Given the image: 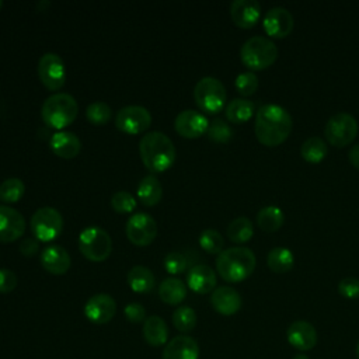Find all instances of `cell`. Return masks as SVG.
I'll use <instances>...</instances> for the list:
<instances>
[{
	"label": "cell",
	"instance_id": "45",
	"mask_svg": "<svg viewBox=\"0 0 359 359\" xmlns=\"http://www.w3.org/2000/svg\"><path fill=\"white\" fill-rule=\"evenodd\" d=\"M348 157H349L351 164H352L355 168L359 170V143L353 144V146L349 149Z\"/></svg>",
	"mask_w": 359,
	"mask_h": 359
},
{
	"label": "cell",
	"instance_id": "33",
	"mask_svg": "<svg viewBox=\"0 0 359 359\" xmlns=\"http://www.w3.org/2000/svg\"><path fill=\"white\" fill-rule=\"evenodd\" d=\"M25 185L20 178L11 177L0 184V201L6 203H15L22 198Z\"/></svg>",
	"mask_w": 359,
	"mask_h": 359
},
{
	"label": "cell",
	"instance_id": "14",
	"mask_svg": "<svg viewBox=\"0 0 359 359\" xmlns=\"http://www.w3.org/2000/svg\"><path fill=\"white\" fill-rule=\"evenodd\" d=\"M27 223L24 216L14 208L0 205V241L13 243L24 236Z\"/></svg>",
	"mask_w": 359,
	"mask_h": 359
},
{
	"label": "cell",
	"instance_id": "17",
	"mask_svg": "<svg viewBox=\"0 0 359 359\" xmlns=\"http://www.w3.org/2000/svg\"><path fill=\"white\" fill-rule=\"evenodd\" d=\"M286 338L293 348L300 352H307L317 344V331L309 321L296 320L287 327Z\"/></svg>",
	"mask_w": 359,
	"mask_h": 359
},
{
	"label": "cell",
	"instance_id": "46",
	"mask_svg": "<svg viewBox=\"0 0 359 359\" xmlns=\"http://www.w3.org/2000/svg\"><path fill=\"white\" fill-rule=\"evenodd\" d=\"M292 359H309V356H307L306 353H303V352H302V353H297V355H294Z\"/></svg>",
	"mask_w": 359,
	"mask_h": 359
},
{
	"label": "cell",
	"instance_id": "40",
	"mask_svg": "<svg viewBox=\"0 0 359 359\" xmlns=\"http://www.w3.org/2000/svg\"><path fill=\"white\" fill-rule=\"evenodd\" d=\"M164 268L171 275L182 273L187 269V259L185 255L178 251H171L164 258Z\"/></svg>",
	"mask_w": 359,
	"mask_h": 359
},
{
	"label": "cell",
	"instance_id": "44",
	"mask_svg": "<svg viewBox=\"0 0 359 359\" xmlns=\"http://www.w3.org/2000/svg\"><path fill=\"white\" fill-rule=\"evenodd\" d=\"M38 240L36 238H32V237H27L24 238L21 243H20V252L24 255V257H32L38 252Z\"/></svg>",
	"mask_w": 359,
	"mask_h": 359
},
{
	"label": "cell",
	"instance_id": "21",
	"mask_svg": "<svg viewBox=\"0 0 359 359\" xmlns=\"http://www.w3.org/2000/svg\"><path fill=\"white\" fill-rule=\"evenodd\" d=\"M210 303L213 309L223 316H233L241 309V296L231 286H219L212 292Z\"/></svg>",
	"mask_w": 359,
	"mask_h": 359
},
{
	"label": "cell",
	"instance_id": "12",
	"mask_svg": "<svg viewBox=\"0 0 359 359\" xmlns=\"http://www.w3.org/2000/svg\"><path fill=\"white\" fill-rule=\"evenodd\" d=\"M151 123L150 112L142 105H128L118 111L115 126L128 135H137L144 132Z\"/></svg>",
	"mask_w": 359,
	"mask_h": 359
},
{
	"label": "cell",
	"instance_id": "43",
	"mask_svg": "<svg viewBox=\"0 0 359 359\" xmlns=\"http://www.w3.org/2000/svg\"><path fill=\"white\" fill-rule=\"evenodd\" d=\"M17 275L7 268H0V293H10L17 286Z\"/></svg>",
	"mask_w": 359,
	"mask_h": 359
},
{
	"label": "cell",
	"instance_id": "6",
	"mask_svg": "<svg viewBox=\"0 0 359 359\" xmlns=\"http://www.w3.org/2000/svg\"><path fill=\"white\" fill-rule=\"evenodd\" d=\"M226 97L227 94L224 84L212 76L202 77L194 88V98L196 105L208 114L220 112L224 107Z\"/></svg>",
	"mask_w": 359,
	"mask_h": 359
},
{
	"label": "cell",
	"instance_id": "30",
	"mask_svg": "<svg viewBox=\"0 0 359 359\" xmlns=\"http://www.w3.org/2000/svg\"><path fill=\"white\" fill-rule=\"evenodd\" d=\"M283 212L280 208L269 205L258 210L257 213V224L266 233H273L279 230L283 224Z\"/></svg>",
	"mask_w": 359,
	"mask_h": 359
},
{
	"label": "cell",
	"instance_id": "22",
	"mask_svg": "<svg viewBox=\"0 0 359 359\" xmlns=\"http://www.w3.org/2000/svg\"><path fill=\"white\" fill-rule=\"evenodd\" d=\"M188 287L199 294H205L213 292L216 287V273L206 264L194 265L187 275Z\"/></svg>",
	"mask_w": 359,
	"mask_h": 359
},
{
	"label": "cell",
	"instance_id": "35",
	"mask_svg": "<svg viewBox=\"0 0 359 359\" xmlns=\"http://www.w3.org/2000/svg\"><path fill=\"white\" fill-rule=\"evenodd\" d=\"M199 245L209 254H220L224 247L223 236L215 229H205L199 234Z\"/></svg>",
	"mask_w": 359,
	"mask_h": 359
},
{
	"label": "cell",
	"instance_id": "15",
	"mask_svg": "<svg viewBox=\"0 0 359 359\" xmlns=\"http://www.w3.org/2000/svg\"><path fill=\"white\" fill-rule=\"evenodd\" d=\"M116 313L115 300L107 293L91 296L84 304V316L94 324L109 323Z\"/></svg>",
	"mask_w": 359,
	"mask_h": 359
},
{
	"label": "cell",
	"instance_id": "34",
	"mask_svg": "<svg viewBox=\"0 0 359 359\" xmlns=\"http://www.w3.org/2000/svg\"><path fill=\"white\" fill-rule=\"evenodd\" d=\"M172 324L180 332H189L196 325V313L189 306H180L172 313Z\"/></svg>",
	"mask_w": 359,
	"mask_h": 359
},
{
	"label": "cell",
	"instance_id": "19",
	"mask_svg": "<svg viewBox=\"0 0 359 359\" xmlns=\"http://www.w3.org/2000/svg\"><path fill=\"white\" fill-rule=\"evenodd\" d=\"M261 15V6L257 0H234L230 4V17L240 28L254 27Z\"/></svg>",
	"mask_w": 359,
	"mask_h": 359
},
{
	"label": "cell",
	"instance_id": "42",
	"mask_svg": "<svg viewBox=\"0 0 359 359\" xmlns=\"http://www.w3.org/2000/svg\"><path fill=\"white\" fill-rule=\"evenodd\" d=\"M123 314L130 323H142L146 320V310L140 303H129L123 309Z\"/></svg>",
	"mask_w": 359,
	"mask_h": 359
},
{
	"label": "cell",
	"instance_id": "8",
	"mask_svg": "<svg viewBox=\"0 0 359 359\" xmlns=\"http://www.w3.org/2000/svg\"><path fill=\"white\" fill-rule=\"evenodd\" d=\"M31 231L38 241L49 243L55 240L63 230V217L60 212L50 206L35 210L29 222Z\"/></svg>",
	"mask_w": 359,
	"mask_h": 359
},
{
	"label": "cell",
	"instance_id": "28",
	"mask_svg": "<svg viewBox=\"0 0 359 359\" xmlns=\"http://www.w3.org/2000/svg\"><path fill=\"white\" fill-rule=\"evenodd\" d=\"M255 112V105L247 98H233L224 109L227 121L231 123H244Z\"/></svg>",
	"mask_w": 359,
	"mask_h": 359
},
{
	"label": "cell",
	"instance_id": "27",
	"mask_svg": "<svg viewBox=\"0 0 359 359\" xmlns=\"http://www.w3.org/2000/svg\"><path fill=\"white\" fill-rule=\"evenodd\" d=\"M158 296L170 306L180 304L187 296V286L178 278H167L158 286Z\"/></svg>",
	"mask_w": 359,
	"mask_h": 359
},
{
	"label": "cell",
	"instance_id": "37",
	"mask_svg": "<svg viewBox=\"0 0 359 359\" xmlns=\"http://www.w3.org/2000/svg\"><path fill=\"white\" fill-rule=\"evenodd\" d=\"M208 136L213 142L227 143L233 137V129L224 119L215 118L212 122H209Z\"/></svg>",
	"mask_w": 359,
	"mask_h": 359
},
{
	"label": "cell",
	"instance_id": "41",
	"mask_svg": "<svg viewBox=\"0 0 359 359\" xmlns=\"http://www.w3.org/2000/svg\"><path fill=\"white\" fill-rule=\"evenodd\" d=\"M338 292L345 299H358L359 297V279L355 276H348L339 280Z\"/></svg>",
	"mask_w": 359,
	"mask_h": 359
},
{
	"label": "cell",
	"instance_id": "39",
	"mask_svg": "<svg viewBox=\"0 0 359 359\" xmlns=\"http://www.w3.org/2000/svg\"><path fill=\"white\" fill-rule=\"evenodd\" d=\"M234 86L237 88V91L241 95H251L257 91L258 88V77L254 72L248 70V72H243L236 77Z\"/></svg>",
	"mask_w": 359,
	"mask_h": 359
},
{
	"label": "cell",
	"instance_id": "38",
	"mask_svg": "<svg viewBox=\"0 0 359 359\" xmlns=\"http://www.w3.org/2000/svg\"><path fill=\"white\" fill-rule=\"evenodd\" d=\"M111 206L118 213H130L136 208V199L128 191H116L111 198Z\"/></svg>",
	"mask_w": 359,
	"mask_h": 359
},
{
	"label": "cell",
	"instance_id": "10",
	"mask_svg": "<svg viewBox=\"0 0 359 359\" xmlns=\"http://www.w3.org/2000/svg\"><path fill=\"white\" fill-rule=\"evenodd\" d=\"M38 76L48 90L56 91L62 88L66 81V67L63 59L55 52L43 53L38 62Z\"/></svg>",
	"mask_w": 359,
	"mask_h": 359
},
{
	"label": "cell",
	"instance_id": "26",
	"mask_svg": "<svg viewBox=\"0 0 359 359\" xmlns=\"http://www.w3.org/2000/svg\"><path fill=\"white\" fill-rule=\"evenodd\" d=\"M153 272L144 265H135L128 272V285L136 293H149L154 287Z\"/></svg>",
	"mask_w": 359,
	"mask_h": 359
},
{
	"label": "cell",
	"instance_id": "16",
	"mask_svg": "<svg viewBox=\"0 0 359 359\" xmlns=\"http://www.w3.org/2000/svg\"><path fill=\"white\" fill-rule=\"evenodd\" d=\"M262 27L269 36L285 38L293 29V15L285 7H272L265 13Z\"/></svg>",
	"mask_w": 359,
	"mask_h": 359
},
{
	"label": "cell",
	"instance_id": "5",
	"mask_svg": "<svg viewBox=\"0 0 359 359\" xmlns=\"http://www.w3.org/2000/svg\"><path fill=\"white\" fill-rule=\"evenodd\" d=\"M240 57L244 66L251 70H264L278 59V46L272 39L262 35L248 38L241 49Z\"/></svg>",
	"mask_w": 359,
	"mask_h": 359
},
{
	"label": "cell",
	"instance_id": "9",
	"mask_svg": "<svg viewBox=\"0 0 359 359\" xmlns=\"http://www.w3.org/2000/svg\"><path fill=\"white\" fill-rule=\"evenodd\" d=\"M358 121L348 112H337L325 123L324 135L327 140L335 147H345L358 135Z\"/></svg>",
	"mask_w": 359,
	"mask_h": 359
},
{
	"label": "cell",
	"instance_id": "20",
	"mask_svg": "<svg viewBox=\"0 0 359 359\" xmlns=\"http://www.w3.org/2000/svg\"><path fill=\"white\" fill-rule=\"evenodd\" d=\"M161 359H199V345L192 337H174L165 344Z\"/></svg>",
	"mask_w": 359,
	"mask_h": 359
},
{
	"label": "cell",
	"instance_id": "11",
	"mask_svg": "<svg viewBox=\"0 0 359 359\" xmlns=\"http://www.w3.org/2000/svg\"><path fill=\"white\" fill-rule=\"evenodd\" d=\"M125 230L132 244L137 247H146L151 244L157 236V223L150 215L137 212L128 219Z\"/></svg>",
	"mask_w": 359,
	"mask_h": 359
},
{
	"label": "cell",
	"instance_id": "7",
	"mask_svg": "<svg viewBox=\"0 0 359 359\" xmlns=\"http://www.w3.org/2000/svg\"><path fill=\"white\" fill-rule=\"evenodd\" d=\"M79 250L88 261L101 262L109 257L112 251V240L104 229L90 226L79 236Z\"/></svg>",
	"mask_w": 359,
	"mask_h": 359
},
{
	"label": "cell",
	"instance_id": "48",
	"mask_svg": "<svg viewBox=\"0 0 359 359\" xmlns=\"http://www.w3.org/2000/svg\"><path fill=\"white\" fill-rule=\"evenodd\" d=\"M1 7H3V1L0 0V8H1Z\"/></svg>",
	"mask_w": 359,
	"mask_h": 359
},
{
	"label": "cell",
	"instance_id": "23",
	"mask_svg": "<svg viewBox=\"0 0 359 359\" xmlns=\"http://www.w3.org/2000/svg\"><path fill=\"white\" fill-rule=\"evenodd\" d=\"M49 146L52 151L62 158H73L81 150V142L73 132L57 130L50 136Z\"/></svg>",
	"mask_w": 359,
	"mask_h": 359
},
{
	"label": "cell",
	"instance_id": "1",
	"mask_svg": "<svg viewBox=\"0 0 359 359\" xmlns=\"http://www.w3.org/2000/svg\"><path fill=\"white\" fill-rule=\"evenodd\" d=\"M290 114L278 104H264L255 111L254 132L259 143L275 147L283 143L292 132Z\"/></svg>",
	"mask_w": 359,
	"mask_h": 359
},
{
	"label": "cell",
	"instance_id": "36",
	"mask_svg": "<svg viewBox=\"0 0 359 359\" xmlns=\"http://www.w3.org/2000/svg\"><path fill=\"white\" fill-rule=\"evenodd\" d=\"M112 109L104 101H94L86 109L87 119L94 125H104L111 119Z\"/></svg>",
	"mask_w": 359,
	"mask_h": 359
},
{
	"label": "cell",
	"instance_id": "47",
	"mask_svg": "<svg viewBox=\"0 0 359 359\" xmlns=\"http://www.w3.org/2000/svg\"><path fill=\"white\" fill-rule=\"evenodd\" d=\"M355 353H356V358L359 359V341H358V344H356V349H355Z\"/></svg>",
	"mask_w": 359,
	"mask_h": 359
},
{
	"label": "cell",
	"instance_id": "29",
	"mask_svg": "<svg viewBox=\"0 0 359 359\" xmlns=\"http://www.w3.org/2000/svg\"><path fill=\"white\" fill-rule=\"evenodd\" d=\"M266 264L273 272L285 273L293 268L294 255L286 247H273L266 255Z\"/></svg>",
	"mask_w": 359,
	"mask_h": 359
},
{
	"label": "cell",
	"instance_id": "24",
	"mask_svg": "<svg viewBox=\"0 0 359 359\" xmlns=\"http://www.w3.org/2000/svg\"><path fill=\"white\" fill-rule=\"evenodd\" d=\"M143 337L151 346H161L167 344L168 328L165 321L158 316H150L143 323Z\"/></svg>",
	"mask_w": 359,
	"mask_h": 359
},
{
	"label": "cell",
	"instance_id": "31",
	"mask_svg": "<svg viewBox=\"0 0 359 359\" xmlns=\"http://www.w3.org/2000/svg\"><path fill=\"white\" fill-rule=\"evenodd\" d=\"M327 144L325 142L318 137V136H310L307 137L302 147H300V154L302 157L309 161V163H320L324 160L327 156Z\"/></svg>",
	"mask_w": 359,
	"mask_h": 359
},
{
	"label": "cell",
	"instance_id": "3",
	"mask_svg": "<svg viewBox=\"0 0 359 359\" xmlns=\"http://www.w3.org/2000/svg\"><path fill=\"white\" fill-rule=\"evenodd\" d=\"M255 255L247 247H230L223 250L216 258L219 275L231 283L247 279L255 269Z\"/></svg>",
	"mask_w": 359,
	"mask_h": 359
},
{
	"label": "cell",
	"instance_id": "32",
	"mask_svg": "<svg viewBox=\"0 0 359 359\" xmlns=\"http://www.w3.org/2000/svg\"><path fill=\"white\" fill-rule=\"evenodd\" d=\"M227 236L233 243H245L254 236V226L248 217H236L227 226Z\"/></svg>",
	"mask_w": 359,
	"mask_h": 359
},
{
	"label": "cell",
	"instance_id": "4",
	"mask_svg": "<svg viewBox=\"0 0 359 359\" xmlns=\"http://www.w3.org/2000/svg\"><path fill=\"white\" fill-rule=\"evenodd\" d=\"M77 112V101L67 93H55L49 95L41 107V116L43 122L57 130L69 126L76 119Z\"/></svg>",
	"mask_w": 359,
	"mask_h": 359
},
{
	"label": "cell",
	"instance_id": "18",
	"mask_svg": "<svg viewBox=\"0 0 359 359\" xmlns=\"http://www.w3.org/2000/svg\"><path fill=\"white\" fill-rule=\"evenodd\" d=\"M41 265L45 271L53 275H63L69 271L72 259L66 248L57 244H50L45 247L39 257Z\"/></svg>",
	"mask_w": 359,
	"mask_h": 359
},
{
	"label": "cell",
	"instance_id": "25",
	"mask_svg": "<svg viewBox=\"0 0 359 359\" xmlns=\"http://www.w3.org/2000/svg\"><path fill=\"white\" fill-rule=\"evenodd\" d=\"M163 187L157 177L146 175L140 180L137 185V198L144 206H154L161 201Z\"/></svg>",
	"mask_w": 359,
	"mask_h": 359
},
{
	"label": "cell",
	"instance_id": "2",
	"mask_svg": "<svg viewBox=\"0 0 359 359\" xmlns=\"http://www.w3.org/2000/svg\"><path fill=\"white\" fill-rule=\"evenodd\" d=\"M140 158L151 172H163L175 161V147L171 139L158 130L142 136L139 142Z\"/></svg>",
	"mask_w": 359,
	"mask_h": 359
},
{
	"label": "cell",
	"instance_id": "13",
	"mask_svg": "<svg viewBox=\"0 0 359 359\" xmlns=\"http://www.w3.org/2000/svg\"><path fill=\"white\" fill-rule=\"evenodd\" d=\"M174 128L178 135L188 137V139H195L208 132L209 128V121L208 118L195 109H185L181 111L174 121Z\"/></svg>",
	"mask_w": 359,
	"mask_h": 359
}]
</instances>
